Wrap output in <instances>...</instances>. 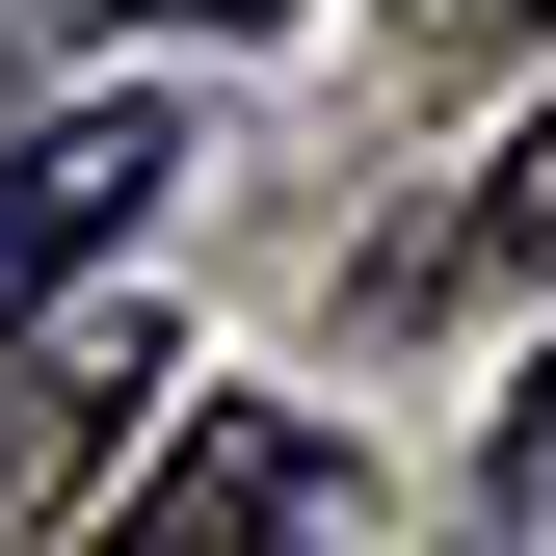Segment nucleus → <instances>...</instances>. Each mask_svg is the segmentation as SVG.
I'll list each match as a JSON object with an SVG mask.
<instances>
[{
  "mask_svg": "<svg viewBox=\"0 0 556 556\" xmlns=\"http://www.w3.org/2000/svg\"><path fill=\"white\" fill-rule=\"evenodd\" d=\"M504 27H556V0H397V53H504Z\"/></svg>",
  "mask_w": 556,
  "mask_h": 556,
  "instance_id": "423d86ee",
  "label": "nucleus"
},
{
  "mask_svg": "<svg viewBox=\"0 0 556 556\" xmlns=\"http://www.w3.org/2000/svg\"><path fill=\"white\" fill-rule=\"evenodd\" d=\"M132 397H186V344H160V292H80V318H27V371H0V451H27V477H106Z\"/></svg>",
  "mask_w": 556,
  "mask_h": 556,
  "instance_id": "f03ea898",
  "label": "nucleus"
},
{
  "mask_svg": "<svg viewBox=\"0 0 556 556\" xmlns=\"http://www.w3.org/2000/svg\"><path fill=\"white\" fill-rule=\"evenodd\" d=\"M80 27H265V0H80Z\"/></svg>",
  "mask_w": 556,
  "mask_h": 556,
  "instance_id": "0eeeda50",
  "label": "nucleus"
},
{
  "mask_svg": "<svg viewBox=\"0 0 556 556\" xmlns=\"http://www.w3.org/2000/svg\"><path fill=\"white\" fill-rule=\"evenodd\" d=\"M477 556H556V371L504 397V451H477Z\"/></svg>",
  "mask_w": 556,
  "mask_h": 556,
  "instance_id": "20e7f679",
  "label": "nucleus"
},
{
  "mask_svg": "<svg viewBox=\"0 0 556 556\" xmlns=\"http://www.w3.org/2000/svg\"><path fill=\"white\" fill-rule=\"evenodd\" d=\"M132 186H186V132H160V106H80V132H27V160H0V292L106 265V239H132Z\"/></svg>",
  "mask_w": 556,
  "mask_h": 556,
  "instance_id": "7ed1b4c3",
  "label": "nucleus"
},
{
  "mask_svg": "<svg viewBox=\"0 0 556 556\" xmlns=\"http://www.w3.org/2000/svg\"><path fill=\"white\" fill-rule=\"evenodd\" d=\"M292 504H318V425H265V397H213V425H186L160 477H132V504H106L80 556H265Z\"/></svg>",
  "mask_w": 556,
  "mask_h": 556,
  "instance_id": "f257e3e1",
  "label": "nucleus"
},
{
  "mask_svg": "<svg viewBox=\"0 0 556 556\" xmlns=\"http://www.w3.org/2000/svg\"><path fill=\"white\" fill-rule=\"evenodd\" d=\"M477 239H504V292H556V132L504 160V213H477Z\"/></svg>",
  "mask_w": 556,
  "mask_h": 556,
  "instance_id": "39448f33",
  "label": "nucleus"
}]
</instances>
